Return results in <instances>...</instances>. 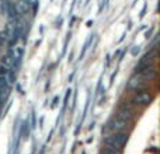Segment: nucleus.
I'll return each instance as SVG.
<instances>
[{
  "label": "nucleus",
  "mask_w": 160,
  "mask_h": 154,
  "mask_svg": "<svg viewBox=\"0 0 160 154\" xmlns=\"http://www.w3.org/2000/svg\"><path fill=\"white\" fill-rule=\"evenodd\" d=\"M127 140H128L127 133L118 132V133H115V135H112V136L105 137L104 139V143L107 144V146L112 147V149H122V147H124V144L127 143Z\"/></svg>",
  "instance_id": "f257e3e1"
},
{
  "label": "nucleus",
  "mask_w": 160,
  "mask_h": 154,
  "mask_svg": "<svg viewBox=\"0 0 160 154\" xmlns=\"http://www.w3.org/2000/svg\"><path fill=\"white\" fill-rule=\"evenodd\" d=\"M133 115H135V111H133V108L131 107V105L128 104H124L121 108H119L118 111V118L124 119V121H131V119L133 118Z\"/></svg>",
  "instance_id": "f03ea898"
},
{
  "label": "nucleus",
  "mask_w": 160,
  "mask_h": 154,
  "mask_svg": "<svg viewBox=\"0 0 160 154\" xmlns=\"http://www.w3.org/2000/svg\"><path fill=\"white\" fill-rule=\"evenodd\" d=\"M22 53H24V49H22L21 46H14V48H11L10 52H8V55L13 58L14 66H16V67L20 65V60H21V58H22Z\"/></svg>",
  "instance_id": "7ed1b4c3"
},
{
  "label": "nucleus",
  "mask_w": 160,
  "mask_h": 154,
  "mask_svg": "<svg viewBox=\"0 0 160 154\" xmlns=\"http://www.w3.org/2000/svg\"><path fill=\"white\" fill-rule=\"evenodd\" d=\"M135 104H139V105H148L152 102V95L149 93H139L133 97L132 99Z\"/></svg>",
  "instance_id": "20e7f679"
},
{
  "label": "nucleus",
  "mask_w": 160,
  "mask_h": 154,
  "mask_svg": "<svg viewBox=\"0 0 160 154\" xmlns=\"http://www.w3.org/2000/svg\"><path fill=\"white\" fill-rule=\"evenodd\" d=\"M110 128L114 129V130H117V132H121V130H125L128 128V121H124V119H121V118L117 116V118L112 119Z\"/></svg>",
  "instance_id": "39448f33"
},
{
  "label": "nucleus",
  "mask_w": 160,
  "mask_h": 154,
  "mask_svg": "<svg viewBox=\"0 0 160 154\" xmlns=\"http://www.w3.org/2000/svg\"><path fill=\"white\" fill-rule=\"evenodd\" d=\"M141 76L143 77L145 80H153L156 77V69L153 66H146V67H143V69L141 70Z\"/></svg>",
  "instance_id": "423d86ee"
},
{
  "label": "nucleus",
  "mask_w": 160,
  "mask_h": 154,
  "mask_svg": "<svg viewBox=\"0 0 160 154\" xmlns=\"http://www.w3.org/2000/svg\"><path fill=\"white\" fill-rule=\"evenodd\" d=\"M6 16H8L10 21H16V20L18 18V11H17V8H16V4L8 3V10H7V14H6Z\"/></svg>",
  "instance_id": "0eeeda50"
},
{
  "label": "nucleus",
  "mask_w": 160,
  "mask_h": 154,
  "mask_svg": "<svg viewBox=\"0 0 160 154\" xmlns=\"http://www.w3.org/2000/svg\"><path fill=\"white\" fill-rule=\"evenodd\" d=\"M129 87H131V88H133V90H138V91H139V90H143V88L146 87V84L143 83V80L132 79V80L129 81Z\"/></svg>",
  "instance_id": "6e6552de"
},
{
  "label": "nucleus",
  "mask_w": 160,
  "mask_h": 154,
  "mask_svg": "<svg viewBox=\"0 0 160 154\" xmlns=\"http://www.w3.org/2000/svg\"><path fill=\"white\" fill-rule=\"evenodd\" d=\"M16 8L18 11V14H25L28 11V3H25L24 0H18L16 4Z\"/></svg>",
  "instance_id": "1a4fd4ad"
},
{
  "label": "nucleus",
  "mask_w": 160,
  "mask_h": 154,
  "mask_svg": "<svg viewBox=\"0 0 160 154\" xmlns=\"http://www.w3.org/2000/svg\"><path fill=\"white\" fill-rule=\"evenodd\" d=\"M10 95V88H0V105L6 104Z\"/></svg>",
  "instance_id": "9d476101"
},
{
  "label": "nucleus",
  "mask_w": 160,
  "mask_h": 154,
  "mask_svg": "<svg viewBox=\"0 0 160 154\" xmlns=\"http://www.w3.org/2000/svg\"><path fill=\"white\" fill-rule=\"evenodd\" d=\"M2 65H4L7 69H11L14 66V62H13V58L10 55H4L2 58Z\"/></svg>",
  "instance_id": "9b49d317"
},
{
  "label": "nucleus",
  "mask_w": 160,
  "mask_h": 154,
  "mask_svg": "<svg viewBox=\"0 0 160 154\" xmlns=\"http://www.w3.org/2000/svg\"><path fill=\"white\" fill-rule=\"evenodd\" d=\"M8 0H2V4H0V10H2V14H7V10H8Z\"/></svg>",
  "instance_id": "f8f14e48"
},
{
  "label": "nucleus",
  "mask_w": 160,
  "mask_h": 154,
  "mask_svg": "<svg viewBox=\"0 0 160 154\" xmlns=\"http://www.w3.org/2000/svg\"><path fill=\"white\" fill-rule=\"evenodd\" d=\"M0 88H10V84H8L6 76H0Z\"/></svg>",
  "instance_id": "ddd939ff"
},
{
  "label": "nucleus",
  "mask_w": 160,
  "mask_h": 154,
  "mask_svg": "<svg viewBox=\"0 0 160 154\" xmlns=\"http://www.w3.org/2000/svg\"><path fill=\"white\" fill-rule=\"evenodd\" d=\"M7 41H8V36L6 34V31H0V45L6 44Z\"/></svg>",
  "instance_id": "4468645a"
},
{
  "label": "nucleus",
  "mask_w": 160,
  "mask_h": 154,
  "mask_svg": "<svg viewBox=\"0 0 160 154\" xmlns=\"http://www.w3.org/2000/svg\"><path fill=\"white\" fill-rule=\"evenodd\" d=\"M7 75H8V69L4 65L0 63V76H7Z\"/></svg>",
  "instance_id": "2eb2a0df"
},
{
  "label": "nucleus",
  "mask_w": 160,
  "mask_h": 154,
  "mask_svg": "<svg viewBox=\"0 0 160 154\" xmlns=\"http://www.w3.org/2000/svg\"><path fill=\"white\" fill-rule=\"evenodd\" d=\"M102 154H118V153H117L114 149H104L102 150Z\"/></svg>",
  "instance_id": "dca6fc26"
},
{
  "label": "nucleus",
  "mask_w": 160,
  "mask_h": 154,
  "mask_svg": "<svg viewBox=\"0 0 160 154\" xmlns=\"http://www.w3.org/2000/svg\"><path fill=\"white\" fill-rule=\"evenodd\" d=\"M131 53H132L133 56H136L139 53V46H133L132 48V51H131Z\"/></svg>",
  "instance_id": "f3484780"
},
{
  "label": "nucleus",
  "mask_w": 160,
  "mask_h": 154,
  "mask_svg": "<svg viewBox=\"0 0 160 154\" xmlns=\"http://www.w3.org/2000/svg\"><path fill=\"white\" fill-rule=\"evenodd\" d=\"M0 49H2V45H0Z\"/></svg>",
  "instance_id": "a211bd4d"
}]
</instances>
